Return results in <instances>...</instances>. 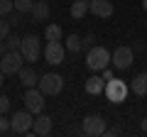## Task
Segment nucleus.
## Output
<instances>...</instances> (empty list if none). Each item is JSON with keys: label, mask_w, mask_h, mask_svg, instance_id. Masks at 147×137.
I'll return each mask as SVG.
<instances>
[{"label": "nucleus", "mask_w": 147, "mask_h": 137, "mask_svg": "<svg viewBox=\"0 0 147 137\" xmlns=\"http://www.w3.org/2000/svg\"><path fill=\"white\" fill-rule=\"evenodd\" d=\"M110 56H113V54L105 47H91L88 54H86V66H88L91 71H103L110 64Z\"/></svg>", "instance_id": "1"}, {"label": "nucleus", "mask_w": 147, "mask_h": 137, "mask_svg": "<svg viewBox=\"0 0 147 137\" xmlns=\"http://www.w3.org/2000/svg\"><path fill=\"white\" fill-rule=\"evenodd\" d=\"M127 83L125 81H120V79H110V81H105V98L110 100V103H125V98H127Z\"/></svg>", "instance_id": "2"}, {"label": "nucleus", "mask_w": 147, "mask_h": 137, "mask_svg": "<svg viewBox=\"0 0 147 137\" xmlns=\"http://www.w3.org/2000/svg\"><path fill=\"white\" fill-rule=\"evenodd\" d=\"M37 88L42 91L44 95H59L61 93V88H64V79L59 74H44L42 79H39V83H37Z\"/></svg>", "instance_id": "3"}, {"label": "nucleus", "mask_w": 147, "mask_h": 137, "mask_svg": "<svg viewBox=\"0 0 147 137\" xmlns=\"http://www.w3.org/2000/svg\"><path fill=\"white\" fill-rule=\"evenodd\" d=\"M22 61H25L22 52H5L3 56H0V68H3V74H5V76L20 74V68H22Z\"/></svg>", "instance_id": "4"}, {"label": "nucleus", "mask_w": 147, "mask_h": 137, "mask_svg": "<svg viewBox=\"0 0 147 137\" xmlns=\"http://www.w3.org/2000/svg\"><path fill=\"white\" fill-rule=\"evenodd\" d=\"M20 52H22V56H25V61H37V59L42 56V44H39V37H37V34H27V37H22Z\"/></svg>", "instance_id": "5"}, {"label": "nucleus", "mask_w": 147, "mask_h": 137, "mask_svg": "<svg viewBox=\"0 0 147 137\" xmlns=\"http://www.w3.org/2000/svg\"><path fill=\"white\" fill-rule=\"evenodd\" d=\"M10 122H12V132H17V135H27V132H32V122H34V118H32V113L25 108V110L12 113Z\"/></svg>", "instance_id": "6"}, {"label": "nucleus", "mask_w": 147, "mask_h": 137, "mask_svg": "<svg viewBox=\"0 0 147 137\" xmlns=\"http://www.w3.org/2000/svg\"><path fill=\"white\" fill-rule=\"evenodd\" d=\"M132 59H135L132 47H118L115 52H113V56H110V64H113L118 71H127V68L132 66Z\"/></svg>", "instance_id": "7"}, {"label": "nucleus", "mask_w": 147, "mask_h": 137, "mask_svg": "<svg viewBox=\"0 0 147 137\" xmlns=\"http://www.w3.org/2000/svg\"><path fill=\"white\" fill-rule=\"evenodd\" d=\"M105 120L100 115H88V118H84V125H81V132H84L86 137H100V135H105Z\"/></svg>", "instance_id": "8"}, {"label": "nucleus", "mask_w": 147, "mask_h": 137, "mask_svg": "<svg viewBox=\"0 0 147 137\" xmlns=\"http://www.w3.org/2000/svg\"><path fill=\"white\" fill-rule=\"evenodd\" d=\"M25 108L32 113V115L44 113V93L39 88H27L25 91Z\"/></svg>", "instance_id": "9"}, {"label": "nucleus", "mask_w": 147, "mask_h": 137, "mask_svg": "<svg viewBox=\"0 0 147 137\" xmlns=\"http://www.w3.org/2000/svg\"><path fill=\"white\" fill-rule=\"evenodd\" d=\"M44 59H47V64H52V66L64 64V44L61 42H47V47H44Z\"/></svg>", "instance_id": "10"}, {"label": "nucleus", "mask_w": 147, "mask_h": 137, "mask_svg": "<svg viewBox=\"0 0 147 137\" xmlns=\"http://www.w3.org/2000/svg\"><path fill=\"white\" fill-rule=\"evenodd\" d=\"M88 12L96 17H110L113 15V3L110 0H88Z\"/></svg>", "instance_id": "11"}, {"label": "nucleus", "mask_w": 147, "mask_h": 137, "mask_svg": "<svg viewBox=\"0 0 147 137\" xmlns=\"http://www.w3.org/2000/svg\"><path fill=\"white\" fill-rule=\"evenodd\" d=\"M32 132H34V135H49V132H52V118L44 115V113H39V115L34 118V122H32Z\"/></svg>", "instance_id": "12"}, {"label": "nucleus", "mask_w": 147, "mask_h": 137, "mask_svg": "<svg viewBox=\"0 0 147 137\" xmlns=\"http://www.w3.org/2000/svg\"><path fill=\"white\" fill-rule=\"evenodd\" d=\"M49 12H52V10H49V3H47V0H39V3H34V7H32L30 15H32L34 22H44L49 17Z\"/></svg>", "instance_id": "13"}, {"label": "nucleus", "mask_w": 147, "mask_h": 137, "mask_svg": "<svg viewBox=\"0 0 147 137\" xmlns=\"http://www.w3.org/2000/svg\"><path fill=\"white\" fill-rule=\"evenodd\" d=\"M86 93L88 95H98L105 91V83H103V76H91V79H86Z\"/></svg>", "instance_id": "14"}, {"label": "nucleus", "mask_w": 147, "mask_h": 137, "mask_svg": "<svg viewBox=\"0 0 147 137\" xmlns=\"http://www.w3.org/2000/svg\"><path fill=\"white\" fill-rule=\"evenodd\" d=\"M20 83L25 88H34L39 83V76L34 74V68H20Z\"/></svg>", "instance_id": "15"}, {"label": "nucleus", "mask_w": 147, "mask_h": 137, "mask_svg": "<svg viewBox=\"0 0 147 137\" xmlns=\"http://www.w3.org/2000/svg\"><path fill=\"white\" fill-rule=\"evenodd\" d=\"M132 93H137V95H147V74L142 71V74H137L135 79H132Z\"/></svg>", "instance_id": "16"}, {"label": "nucleus", "mask_w": 147, "mask_h": 137, "mask_svg": "<svg viewBox=\"0 0 147 137\" xmlns=\"http://www.w3.org/2000/svg\"><path fill=\"white\" fill-rule=\"evenodd\" d=\"M86 12H88V0H76V3H71V17L74 20H84Z\"/></svg>", "instance_id": "17"}, {"label": "nucleus", "mask_w": 147, "mask_h": 137, "mask_svg": "<svg viewBox=\"0 0 147 137\" xmlns=\"http://www.w3.org/2000/svg\"><path fill=\"white\" fill-rule=\"evenodd\" d=\"M64 47H66L69 52H74V54H76V52H81V49H84V39H81L79 34H69V37H66V42H64Z\"/></svg>", "instance_id": "18"}, {"label": "nucleus", "mask_w": 147, "mask_h": 137, "mask_svg": "<svg viewBox=\"0 0 147 137\" xmlns=\"http://www.w3.org/2000/svg\"><path fill=\"white\" fill-rule=\"evenodd\" d=\"M3 42H5V52H20V47H22V37H17L12 32L3 39Z\"/></svg>", "instance_id": "19"}, {"label": "nucleus", "mask_w": 147, "mask_h": 137, "mask_svg": "<svg viewBox=\"0 0 147 137\" xmlns=\"http://www.w3.org/2000/svg\"><path fill=\"white\" fill-rule=\"evenodd\" d=\"M44 39H47V42H61V27L59 25H47Z\"/></svg>", "instance_id": "20"}, {"label": "nucleus", "mask_w": 147, "mask_h": 137, "mask_svg": "<svg viewBox=\"0 0 147 137\" xmlns=\"http://www.w3.org/2000/svg\"><path fill=\"white\" fill-rule=\"evenodd\" d=\"M32 7H34L32 0H15V10L22 12V15H25V12H32Z\"/></svg>", "instance_id": "21"}, {"label": "nucleus", "mask_w": 147, "mask_h": 137, "mask_svg": "<svg viewBox=\"0 0 147 137\" xmlns=\"http://www.w3.org/2000/svg\"><path fill=\"white\" fill-rule=\"evenodd\" d=\"M15 10V0H0V17H7Z\"/></svg>", "instance_id": "22"}, {"label": "nucleus", "mask_w": 147, "mask_h": 137, "mask_svg": "<svg viewBox=\"0 0 147 137\" xmlns=\"http://www.w3.org/2000/svg\"><path fill=\"white\" fill-rule=\"evenodd\" d=\"M10 32H12L10 20H7V17H0V42H3V39H5L7 34H10Z\"/></svg>", "instance_id": "23"}, {"label": "nucleus", "mask_w": 147, "mask_h": 137, "mask_svg": "<svg viewBox=\"0 0 147 137\" xmlns=\"http://www.w3.org/2000/svg\"><path fill=\"white\" fill-rule=\"evenodd\" d=\"M12 130V122L5 118V113H0V135H7Z\"/></svg>", "instance_id": "24"}, {"label": "nucleus", "mask_w": 147, "mask_h": 137, "mask_svg": "<svg viewBox=\"0 0 147 137\" xmlns=\"http://www.w3.org/2000/svg\"><path fill=\"white\" fill-rule=\"evenodd\" d=\"M20 17H22V12H17V10H12L10 15H7V20H10V25L15 27V25H20Z\"/></svg>", "instance_id": "25"}, {"label": "nucleus", "mask_w": 147, "mask_h": 137, "mask_svg": "<svg viewBox=\"0 0 147 137\" xmlns=\"http://www.w3.org/2000/svg\"><path fill=\"white\" fill-rule=\"evenodd\" d=\"M7 110H10V98L0 95V113H7Z\"/></svg>", "instance_id": "26"}, {"label": "nucleus", "mask_w": 147, "mask_h": 137, "mask_svg": "<svg viewBox=\"0 0 147 137\" xmlns=\"http://www.w3.org/2000/svg\"><path fill=\"white\" fill-rule=\"evenodd\" d=\"M110 79H113V71L105 66V68H103V81H110Z\"/></svg>", "instance_id": "27"}, {"label": "nucleus", "mask_w": 147, "mask_h": 137, "mask_svg": "<svg viewBox=\"0 0 147 137\" xmlns=\"http://www.w3.org/2000/svg\"><path fill=\"white\" fill-rule=\"evenodd\" d=\"M105 135H110V137H115V135H120V127H110V130H105Z\"/></svg>", "instance_id": "28"}, {"label": "nucleus", "mask_w": 147, "mask_h": 137, "mask_svg": "<svg viewBox=\"0 0 147 137\" xmlns=\"http://www.w3.org/2000/svg\"><path fill=\"white\" fill-rule=\"evenodd\" d=\"M140 130H142V135H147V115L142 118V122H140Z\"/></svg>", "instance_id": "29"}, {"label": "nucleus", "mask_w": 147, "mask_h": 137, "mask_svg": "<svg viewBox=\"0 0 147 137\" xmlns=\"http://www.w3.org/2000/svg\"><path fill=\"white\" fill-rule=\"evenodd\" d=\"M3 79H5V74H3V68H0V83H3Z\"/></svg>", "instance_id": "30"}, {"label": "nucleus", "mask_w": 147, "mask_h": 137, "mask_svg": "<svg viewBox=\"0 0 147 137\" xmlns=\"http://www.w3.org/2000/svg\"><path fill=\"white\" fill-rule=\"evenodd\" d=\"M142 7H145V10H147V0H142Z\"/></svg>", "instance_id": "31"}, {"label": "nucleus", "mask_w": 147, "mask_h": 137, "mask_svg": "<svg viewBox=\"0 0 147 137\" xmlns=\"http://www.w3.org/2000/svg\"><path fill=\"white\" fill-rule=\"evenodd\" d=\"M145 25H147V20H145Z\"/></svg>", "instance_id": "32"}, {"label": "nucleus", "mask_w": 147, "mask_h": 137, "mask_svg": "<svg viewBox=\"0 0 147 137\" xmlns=\"http://www.w3.org/2000/svg\"><path fill=\"white\" fill-rule=\"evenodd\" d=\"M47 3H49V0H47Z\"/></svg>", "instance_id": "33"}]
</instances>
